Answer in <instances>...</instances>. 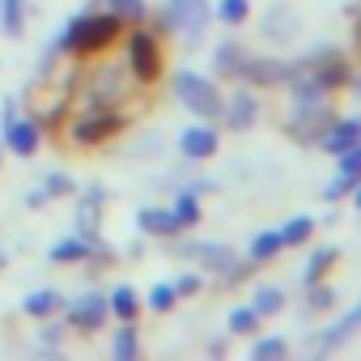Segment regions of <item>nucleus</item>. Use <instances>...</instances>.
Returning a JSON list of instances; mask_svg holds the SVG:
<instances>
[{
  "label": "nucleus",
  "instance_id": "f03ea898",
  "mask_svg": "<svg viewBox=\"0 0 361 361\" xmlns=\"http://www.w3.org/2000/svg\"><path fill=\"white\" fill-rule=\"evenodd\" d=\"M174 94H178V102H183V106H192V115H200V119H221L226 98L213 90V81H204V77H196V73H178V77H174Z\"/></svg>",
  "mask_w": 361,
  "mask_h": 361
},
{
  "label": "nucleus",
  "instance_id": "1a4fd4ad",
  "mask_svg": "<svg viewBox=\"0 0 361 361\" xmlns=\"http://www.w3.org/2000/svg\"><path fill=\"white\" fill-rule=\"evenodd\" d=\"M357 323H361V302H357V306H353V310H348L340 323H331L323 336H314V348H319V353H331V348H340V344H344V340L357 331Z\"/></svg>",
  "mask_w": 361,
  "mask_h": 361
},
{
  "label": "nucleus",
  "instance_id": "412c9836",
  "mask_svg": "<svg viewBox=\"0 0 361 361\" xmlns=\"http://www.w3.org/2000/svg\"><path fill=\"white\" fill-rule=\"evenodd\" d=\"M243 60H247V51H238V47H221V51H217V68L230 73V77L243 73Z\"/></svg>",
  "mask_w": 361,
  "mask_h": 361
},
{
  "label": "nucleus",
  "instance_id": "c85d7f7f",
  "mask_svg": "<svg viewBox=\"0 0 361 361\" xmlns=\"http://www.w3.org/2000/svg\"><path fill=\"white\" fill-rule=\"evenodd\" d=\"M18 26H22V0H5V30L18 35Z\"/></svg>",
  "mask_w": 361,
  "mask_h": 361
},
{
  "label": "nucleus",
  "instance_id": "7c9ffc66",
  "mask_svg": "<svg viewBox=\"0 0 361 361\" xmlns=\"http://www.w3.org/2000/svg\"><path fill=\"white\" fill-rule=\"evenodd\" d=\"M353 204L361 209V178H357V188H353Z\"/></svg>",
  "mask_w": 361,
  "mask_h": 361
},
{
  "label": "nucleus",
  "instance_id": "f8f14e48",
  "mask_svg": "<svg viewBox=\"0 0 361 361\" xmlns=\"http://www.w3.org/2000/svg\"><path fill=\"white\" fill-rule=\"evenodd\" d=\"M281 251H285L281 230H264V234H255V243H251V264H268V259H276Z\"/></svg>",
  "mask_w": 361,
  "mask_h": 361
},
{
  "label": "nucleus",
  "instance_id": "423d86ee",
  "mask_svg": "<svg viewBox=\"0 0 361 361\" xmlns=\"http://www.w3.org/2000/svg\"><path fill=\"white\" fill-rule=\"evenodd\" d=\"M314 145H323L327 153H344V149L361 145V119H331V123L319 132Z\"/></svg>",
  "mask_w": 361,
  "mask_h": 361
},
{
  "label": "nucleus",
  "instance_id": "aec40b11",
  "mask_svg": "<svg viewBox=\"0 0 361 361\" xmlns=\"http://www.w3.org/2000/svg\"><path fill=\"white\" fill-rule=\"evenodd\" d=\"M310 293H306V310H327L331 302H336V293H331V285H323V281H314V285H306Z\"/></svg>",
  "mask_w": 361,
  "mask_h": 361
},
{
  "label": "nucleus",
  "instance_id": "6e6552de",
  "mask_svg": "<svg viewBox=\"0 0 361 361\" xmlns=\"http://www.w3.org/2000/svg\"><path fill=\"white\" fill-rule=\"evenodd\" d=\"M119 128H123V115H90V119L77 123V140L81 145H98V140L115 136Z\"/></svg>",
  "mask_w": 361,
  "mask_h": 361
},
{
  "label": "nucleus",
  "instance_id": "f257e3e1",
  "mask_svg": "<svg viewBox=\"0 0 361 361\" xmlns=\"http://www.w3.org/2000/svg\"><path fill=\"white\" fill-rule=\"evenodd\" d=\"M123 30L119 13H102V18H77L68 26V35L60 39V51H77V56H90V51H102L115 35Z\"/></svg>",
  "mask_w": 361,
  "mask_h": 361
},
{
  "label": "nucleus",
  "instance_id": "9d476101",
  "mask_svg": "<svg viewBox=\"0 0 361 361\" xmlns=\"http://www.w3.org/2000/svg\"><path fill=\"white\" fill-rule=\"evenodd\" d=\"M5 140H9V149H13V153H22V157H26V153H35V149H39V128H35L30 119H9V123H5Z\"/></svg>",
  "mask_w": 361,
  "mask_h": 361
},
{
  "label": "nucleus",
  "instance_id": "f3484780",
  "mask_svg": "<svg viewBox=\"0 0 361 361\" xmlns=\"http://www.w3.org/2000/svg\"><path fill=\"white\" fill-rule=\"evenodd\" d=\"M310 234H314V217H293V221L281 230L285 247H302V243H310Z\"/></svg>",
  "mask_w": 361,
  "mask_h": 361
},
{
  "label": "nucleus",
  "instance_id": "4468645a",
  "mask_svg": "<svg viewBox=\"0 0 361 361\" xmlns=\"http://www.w3.org/2000/svg\"><path fill=\"white\" fill-rule=\"evenodd\" d=\"M331 268H336V247H323V251H314V255H310V264H306L302 281H306V285H314V281H323Z\"/></svg>",
  "mask_w": 361,
  "mask_h": 361
},
{
  "label": "nucleus",
  "instance_id": "b1692460",
  "mask_svg": "<svg viewBox=\"0 0 361 361\" xmlns=\"http://www.w3.org/2000/svg\"><path fill=\"white\" fill-rule=\"evenodd\" d=\"M255 327H259V314H255L251 306H247V310H234V314H230V331H238V336H251Z\"/></svg>",
  "mask_w": 361,
  "mask_h": 361
},
{
  "label": "nucleus",
  "instance_id": "20e7f679",
  "mask_svg": "<svg viewBox=\"0 0 361 361\" xmlns=\"http://www.w3.org/2000/svg\"><path fill=\"white\" fill-rule=\"evenodd\" d=\"M209 22V5L204 0H170L161 9V30H188V35H200Z\"/></svg>",
  "mask_w": 361,
  "mask_h": 361
},
{
  "label": "nucleus",
  "instance_id": "bb28decb",
  "mask_svg": "<svg viewBox=\"0 0 361 361\" xmlns=\"http://www.w3.org/2000/svg\"><path fill=\"white\" fill-rule=\"evenodd\" d=\"M115 357H136V331L132 327H119V336H115Z\"/></svg>",
  "mask_w": 361,
  "mask_h": 361
},
{
  "label": "nucleus",
  "instance_id": "6ab92c4d",
  "mask_svg": "<svg viewBox=\"0 0 361 361\" xmlns=\"http://www.w3.org/2000/svg\"><path fill=\"white\" fill-rule=\"evenodd\" d=\"M336 174H348V178H361V145L336 153Z\"/></svg>",
  "mask_w": 361,
  "mask_h": 361
},
{
  "label": "nucleus",
  "instance_id": "5701e85b",
  "mask_svg": "<svg viewBox=\"0 0 361 361\" xmlns=\"http://www.w3.org/2000/svg\"><path fill=\"white\" fill-rule=\"evenodd\" d=\"M56 306H60V298H56V293H47V289H43V293H35V298H30V302H26V314H35V319H43V314H51V310H56Z\"/></svg>",
  "mask_w": 361,
  "mask_h": 361
},
{
  "label": "nucleus",
  "instance_id": "4be33fe9",
  "mask_svg": "<svg viewBox=\"0 0 361 361\" xmlns=\"http://www.w3.org/2000/svg\"><path fill=\"white\" fill-rule=\"evenodd\" d=\"M111 310L128 323V319L136 314V293H132V289H115V293H111Z\"/></svg>",
  "mask_w": 361,
  "mask_h": 361
},
{
  "label": "nucleus",
  "instance_id": "ddd939ff",
  "mask_svg": "<svg viewBox=\"0 0 361 361\" xmlns=\"http://www.w3.org/2000/svg\"><path fill=\"white\" fill-rule=\"evenodd\" d=\"M140 226H145L149 234H178V230H183V226L174 221L170 209H145V213H140Z\"/></svg>",
  "mask_w": 361,
  "mask_h": 361
},
{
  "label": "nucleus",
  "instance_id": "c756f323",
  "mask_svg": "<svg viewBox=\"0 0 361 361\" xmlns=\"http://www.w3.org/2000/svg\"><path fill=\"white\" fill-rule=\"evenodd\" d=\"M196 289H200V276H178L174 281V298H192Z\"/></svg>",
  "mask_w": 361,
  "mask_h": 361
},
{
  "label": "nucleus",
  "instance_id": "7ed1b4c3",
  "mask_svg": "<svg viewBox=\"0 0 361 361\" xmlns=\"http://www.w3.org/2000/svg\"><path fill=\"white\" fill-rule=\"evenodd\" d=\"M128 64H132V73L145 85L161 77V47H157V39L149 30H132V39H128Z\"/></svg>",
  "mask_w": 361,
  "mask_h": 361
},
{
  "label": "nucleus",
  "instance_id": "a878e982",
  "mask_svg": "<svg viewBox=\"0 0 361 361\" xmlns=\"http://www.w3.org/2000/svg\"><path fill=\"white\" fill-rule=\"evenodd\" d=\"M149 306L153 310H170L174 306V285H153L149 289Z\"/></svg>",
  "mask_w": 361,
  "mask_h": 361
},
{
  "label": "nucleus",
  "instance_id": "a211bd4d",
  "mask_svg": "<svg viewBox=\"0 0 361 361\" xmlns=\"http://www.w3.org/2000/svg\"><path fill=\"white\" fill-rule=\"evenodd\" d=\"M217 18H221L226 26L247 22V18H251V0H221V5H217Z\"/></svg>",
  "mask_w": 361,
  "mask_h": 361
},
{
  "label": "nucleus",
  "instance_id": "cd10ccee",
  "mask_svg": "<svg viewBox=\"0 0 361 361\" xmlns=\"http://www.w3.org/2000/svg\"><path fill=\"white\" fill-rule=\"evenodd\" d=\"M289 353V344L281 340V336H272V340H259L255 348H251V357H285Z\"/></svg>",
  "mask_w": 361,
  "mask_h": 361
},
{
  "label": "nucleus",
  "instance_id": "9b49d317",
  "mask_svg": "<svg viewBox=\"0 0 361 361\" xmlns=\"http://www.w3.org/2000/svg\"><path fill=\"white\" fill-rule=\"evenodd\" d=\"M68 319H73V327H98V323L106 319V298H98V293L81 298V302L68 310Z\"/></svg>",
  "mask_w": 361,
  "mask_h": 361
},
{
  "label": "nucleus",
  "instance_id": "39448f33",
  "mask_svg": "<svg viewBox=\"0 0 361 361\" xmlns=\"http://www.w3.org/2000/svg\"><path fill=\"white\" fill-rule=\"evenodd\" d=\"M221 119L230 123V128H251L255 119H259V98H255V90H234V98H226V106H221Z\"/></svg>",
  "mask_w": 361,
  "mask_h": 361
},
{
  "label": "nucleus",
  "instance_id": "0eeeda50",
  "mask_svg": "<svg viewBox=\"0 0 361 361\" xmlns=\"http://www.w3.org/2000/svg\"><path fill=\"white\" fill-rule=\"evenodd\" d=\"M178 149H183V157H192V161H204V157L217 153V132L209 123H192L188 132H178Z\"/></svg>",
  "mask_w": 361,
  "mask_h": 361
},
{
  "label": "nucleus",
  "instance_id": "2eb2a0df",
  "mask_svg": "<svg viewBox=\"0 0 361 361\" xmlns=\"http://www.w3.org/2000/svg\"><path fill=\"white\" fill-rule=\"evenodd\" d=\"M251 310H255L259 319H268V314L285 310V293H281V289H272V285H264V289H255V302H251Z\"/></svg>",
  "mask_w": 361,
  "mask_h": 361
},
{
  "label": "nucleus",
  "instance_id": "393cba45",
  "mask_svg": "<svg viewBox=\"0 0 361 361\" xmlns=\"http://www.w3.org/2000/svg\"><path fill=\"white\" fill-rule=\"evenodd\" d=\"M81 255H90V247H85V243H60V247H51V259H60V264L81 259Z\"/></svg>",
  "mask_w": 361,
  "mask_h": 361
},
{
  "label": "nucleus",
  "instance_id": "dca6fc26",
  "mask_svg": "<svg viewBox=\"0 0 361 361\" xmlns=\"http://www.w3.org/2000/svg\"><path fill=\"white\" fill-rule=\"evenodd\" d=\"M170 213H174V221L183 226V230H188V226H196V221H200V204H196V192H178V200H174V209H170Z\"/></svg>",
  "mask_w": 361,
  "mask_h": 361
}]
</instances>
